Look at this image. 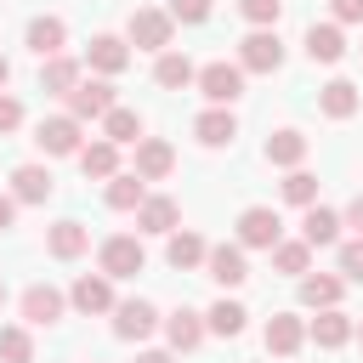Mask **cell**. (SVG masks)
<instances>
[{
    "instance_id": "cell-1",
    "label": "cell",
    "mask_w": 363,
    "mask_h": 363,
    "mask_svg": "<svg viewBox=\"0 0 363 363\" xmlns=\"http://www.w3.org/2000/svg\"><path fill=\"white\" fill-rule=\"evenodd\" d=\"M238 68H250V74H278V68H284V40H278L272 28H255V34L238 45Z\"/></svg>"
},
{
    "instance_id": "cell-2",
    "label": "cell",
    "mask_w": 363,
    "mask_h": 363,
    "mask_svg": "<svg viewBox=\"0 0 363 363\" xmlns=\"http://www.w3.org/2000/svg\"><path fill=\"white\" fill-rule=\"evenodd\" d=\"M199 91H204V102L227 108L233 96H244V68L238 62H204L199 68Z\"/></svg>"
},
{
    "instance_id": "cell-3",
    "label": "cell",
    "mask_w": 363,
    "mask_h": 363,
    "mask_svg": "<svg viewBox=\"0 0 363 363\" xmlns=\"http://www.w3.org/2000/svg\"><path fill=\"white\" fill-rule=\"evenodd\" d=\"M147 267V255H142V238H130V233H113V238H102V272L108 278H136Z\"/></svg>"
},
{
    "instance_id": "cell-4",
    "label": "cell",
    "mask_w": 363,
    "mask_h": 363,
    "mask_svg": "<svg viewBox=\"0 0 363 363\" xmlns=\"http://www.w3.org/2000/svg\"><path fill=\"white\" fill-rule=\"evenodd\" d=\"M278 233H284V221H278V210H267V204H250V210L238 216V244H244V250H272Z\"/></svg>"
},
{
    "instance_id": "cell-5",
    "label": "cell",
    "mask_w": 363,
    "mask_h": 363,
    "mask_svg": "<svg viewBox=\"0 0 363 363\" xmlns=\"http://www.w3.org/2000/svg\"><path fill=\"white\" fill-rule=\"evenodd\" d=\"M108 108H119L108 79H79V85L68 91V113H74V119H102Z\"/></svg>"
},
{
    "instance_id": "cell-6",
    "label": "cell",
    "mask_w": 363,
    "mask_h": 363,
    "mask_svg": "<svg viewBox=\"0 0 363 363\" xmlns=\"http://www.w3.org/2000/svg\"><path fill=\"white\" fill-rule=\"evenodd\" d=\"M170 11H153V6H142V11H130V40L142 45V51H164L170 45Z\"/></svg>"
},
{
    "instance_id": "cell-7",
    "label": "cell",
    "mask_w": 363,
    "mask_h": 363,
    "mask_svg": "<svg viewBox=\"0 0 363 363\" xmlns=\"http://www.w3.org/2000/svg\"><path fill=\"white\" fill-rule=\"evenodd\" d=\"M34 142H40V153H79V119H74V113L40 119V125H34Z\"/></svg>"
},
{
    "instance_id": "cell-8",
    "label": "cell",
    "mask_w": 363,
    "mask_h": 363,
    "mask_svg": "<svg viewBox=\"0 0 363 363\" xmlns=\"http://www.w3.org/2000/svg\"><path fill=\"white\" fill-rule=\"evenodd\" d=\"M204 267H210V278H216L221 289H238V284L250 278V267H244V250H238V244H216V250L204 255Z\"/></svg>"
},
{
    "instance_id": "cell-9",
    "label": "cell",
    "mask_w": 363,
    "mask_h": 363,
    "mask_svg": "<svg viewBox=\"0 0 363 363\" xmlns=\"http://www.w3.org/2000/svg\"><path fill=\"white\" fill-rule=\"evenodd\" d=\"M153 329H159V312H153L147 301H125V306L113 312V335H119V340H147Z\"/></svg>"
},
{
    "instance_id": "cell-10",
    "label": "cell",
    "mask_w": 363,
    "mask_h": 363,
    "mask_svg": "<svg viewBox=\"0 0 363 363\" xmlns=\"http://www.w3.org/2000/svg\"><path fill=\"white\" fill-rule=\"evenodd\" d=\"M170 164H176V147H170V142H159V136H142V142H136V176H142V182L170 176Z\"/></svg>"
},
{
    "instance_id": "cell-11",
    "label": "cell",
    "mask_w": 363,
    "mask_h": 363,
    "mask_svg": "<svg viewBox=\"0 0 363 363\" xmlns=\"http://www.w3.org/2000/svg\"><path fill=\"white\" fill-rule=\"evenodd\" d=\"M301 340H306V323H301L295 312H272V318H267V352L289 357V352H301Z\"/></svg>"
},
{
    "instance_id": "cell-12",
    "label": "cell",
    "mask_w": 363,
    "mask_h": 363,
    "mask_svg": "<svg viewBox=\"0 0 363 363\" xmlns=\"http://www.w3.org/2000/svg\"><path fill=\"white\" fill-rule=\"evenodd\" d=\"M62 40H68V23L62 17H34L28 23V51L45 62V57H62Z\"/></svg>"
},
{
    "instance_id": "cell-13",
    "label": "cell",
    "mask_w": 363,
    "mask_h": 363,
    "mask_svg": "<svg viewBox=\"0 0 363 363\" xmlns=\"http://www.w3.org/2000/svg\"><path fill=\"white\" fill-rule=\"evenodd\" d=\"M85 62H91L96 74H119V68L130 62V45H125L119 34H96V40L85 45Z\"/></svg>"
},
{
    "instance_id": "cell-14",
    "label": "cell",
    "mask_w": 363,
    "mask_h": 363,
    "mask_svg": "<svg viewBox=\"0 0 363 363\" xmlns=\"http://www.w3.org/2000/svg\"><path fill=\"white\" fill-rule=\"evenodd\" d=\"M74 306H79L85 318H91V312H108V306H113V278H108V272H96V278H91V272L74 278Z\"/></svg>"
},
{
    "instance_id": "cell-15",
    "label": "cell",
    "mask_w": 363,
    "mask_h": 363,
    "mask_svg": "<svg viewBox=\"0 0 363 363\" xmlns=\"http://www.w3.org/2000/svg\"><path fill=\"white\" fill-rule=\"evenodd\" d=\"M306 57H312V62H340V57H346V34H340L335 23H312V28H306Z\"/></svg>"
},
{
    "instance_id": "cell-16",
    "label": "cell",
    "mask_w": 363,
    "mask_h": 363,
    "mask_svg": "<svg viewBox=\"0 0 363 363\" xmlns=\"http://www.w3.org/2000/svg\"><path fill=\"white\" fill-rule=\"evenodd\" d=\"M193 136H199L204 147H227V142L238 136V119H233L227 108H210V113H199V119H193Z\"/></svg>"
},
{
    "instance_id": "cell-17",
    "label": "cell",
    "mask_w": 363,
    "mask_h": 363,
    "mask_svg": "<svg viewBox=\"0 0 363 363\" xmlns=\"http://www.w3.org/2000/svg\"><path fill=\"white\" fill-rule=\"evenodd\" d=\"M11 193H17L23 204H45V199H51V170H45V164H17V170H11Z\"/></svg>"
},
{
    "instance_id": "cell-18",
    "label": "cell",
    "mask_w": 363,
    "mask_h": 363,
    "mask_svg": "<svg viewBox=\"0 0 363 363\" xmlns=\"http://www.w3.org/2000/svg\"><path fill=\"white\" fill-rule=\"evenodd\" d=\"M23 318H28V323H40V329H45V323H57V318H62V289L34 284V289L23 295Z\"/></svg>"
},
{
    "instance_id": "cell-19",
    "label": "cell",
    "mask_w": 363,
    "mask_h": 363,
    "mask_svg": "<svg viewBox=\"0 0 363 363\" xmlns=\"http://www.w3.org/2000/svg\"><path fill=\"white\" fill-rule=\"evenodd\" d=\"M306 335H312L318 346H329V352H335V346H346V340H352V318H346L340 306H323V312L312 318V329H306Z\"/></svg>"
},
{
    "instance_id": "cell-20",
    "label": "cell",
    "mask_w": 363,
    "mask_h": 363,
    "mask_svg": "<svg viewBox=\"0 0 363 363\" xmlns=\"http://www.w3.org/2000/svg\"><path fill=\"white\" fill-rule=\"evenodd\" d=\"M357 102H363V96H357V85H352V79H329V85L318 91V108H323L329 119H352V113H357Z\"/></svg>"
},
{
    "instance_id": "cell-21",
    "label": "cell",
    "mask_w": 363,
    "mask_h": 363,
    "mask_svg": "<svg viewBox=\"0 0 363 363\" xmlns=\"http://www.w3.org/2000/svg\"><path fill=\"white\" fill-rule=\"evenodd\" d=\"M301 238H306L312 250H323V244H335V238H340V216H335V210H323V204H306V221H301Z\"/></svg>"
},
{
    "instance_id": "cell-22",
    "label": "cell",
    "mask_w": 363,
    "mask_h": 363,
    "mask_svg": "<svg viewBox=\"0 0 363 363\" xmlns=\"http://www.w3.org/2000/svg\"><path fill=\"white\" fill-rule=\"evenodd\" d=\"M85 244H91V233H85L79 221H57V227L45 233V250H51L57 261H74V255H85Z\"/></svg>"
},
{
    "instance_id": "cell-23",
    "label": "cell",
    "mask_w": 363,
    "mask_h": 363,
    "mask_svg": "<svg viewBox=\"0 0 363 363\" xmlns=\"http://www.w3.org/2000/svg\"><path fill=\"white\" fill-rule=\"evenodd\" d=\"M301 159H306V136H301V130H272V136H267V164L295 170Z\"/></svg>"
},
{
    "instance_id": "cell-24",
    "label": "cell",
    "mask_w": 363,
    "mask_h": 363,
    "mask_svg": "<svg viewBox=\"0 0 363 363\" xmlns=\"http://www.w3.org/2000/svg\"><path fill=\"white\" fill-rule=\"evenodd\" d=\"M176 216H182L176 199H142L136 204V227L142 233H176Z\"/></svg>"
},
{
    "instance_id": "cell-25",
    "label": "cell",
    "mask_w": 363,
    "mask_h": 363,
    "mask_svg": "<svg viewBox=\"0 0 363 363\" xmlns=\"http://www.w3.org/2000/svg\"><path fill=\"white\" fill-rule=\"evenodd\" d=\"M164 335H170V346H176V352H193V346L204 340V323H199V312L176 306V312L164 318Z\"/></svg>"
},
{
    "instance_id": "cell-26",
    "label": "cell",
    "mask_w": 363,
    "mask_h": 363,
    "mask_svg": "<svg viewBox=\"0 0 363 363\" xmlns=\"http://www.w3.org/2000/svg\"><path fill=\"white\" fill-rule=\"evenodd\" d=\"M153 79H159L164 91H182V85H193L199 74H193V62H187L182 51H159V62H153Z\"/></svg>"
},
{
    "instance_id": "cell-27",
    "label": "cell",
    "mask_w": 363,
    "mask_h": 363,
    "mask_svg": "<svg viewBox=\"0 0 363 363\" xmlns=\"http://www.w3.org/2000/svg\"><path fill=\"white\" fill-rule=\"evenodd\" d=\"M102 136L119 142V147H125V142H142V113H136V108H108V113H102Z\"/></svg>"
},
{
    "instance_id": "cell-28",
    "label": "cell",
    "mask_w": 363,
    "mask_h": 363,
    "mask_svg": "<svg viewBox=\"0 0 363 363\" xmlns=\"http://www.w3.org/2000/svg\"><path fill=\"white\" fill-rule=\"evenodd\" d=\"M79 170L85 176H119V142H91V147H79Z\"/></svg>"
},
{
    "instance_id": "cell-29",
    "label": "cell",
    "mask_w": 363,
    "mask_h": 363,
    "mask_svg": "<svg viewBox=\"0 0 363 363\" xmlns=\"http://www.w3.org/2000/svg\"><path fill=\"white\" fill-rule=\"evenodd\" d=\"M74 85H79V62H68V57H45V68H40V91L68 96Z\"/></svg>"
},
{
    "instance_id": "cell-30",
    "label": "cell",
    "mask_w": 363,
    "mask_h": 363,
    "mask_svg": "<svg viewBox=\"0 0 363 363\" xmlns=\"http://www.w3.org/2000/svg\"><path fill=\"white\" fill-rule=\"evenodd\" d=\"M210 250H204V238L199 233H170V250H164V261L176 267V272H187V267H199Z\"/></svg>"
},
{
    "instance_id": "cell-31",
    "label": "cell",
    "mask_w": 363,
    "mask_h": 363,
    "mask_svg": "<svg viewBox=\"0 0 363 363\" xmlns=\"http://www.w3.org/2000/svg\"><path fill=\"white\" fill-rule=\"evenodd\" d=\"M306 261H312V244H306V238H289V244L278 238V244H272V267H278V272H306Z\"/></svg>"
},
{
    "instance_id": "cell-32",
    "label": "cell",
    "mask_w": 363,
    "mask_h": 363,
    "mask_svg": "<svg viewBox=\"0 0 363 363\" xmlns=\"http://www.w3.org/2000/svg\"><path fill=\"white\" fill-rule=\"evenodd\" d=\"M204 318H210V329H216V335H227V340H233V335H244V318H250V312H244L238 301H216Z\"/></svg>"
},
{
    "instance_id": "cell-33",
    "label": "cell",
    "mask_w": 363,
    "mask_h": 363,
    "mask_svg": "<svg viewBox=\"0 0 363 363\" xmlns=\"http://www.w3.org/2000/svg\"><path fill=\"white\" fill-rule=\"evenodd\" d=\"M301 301L318 306V312L335 306V301H340V278H323V272H318V278H301Z\"/></svg>"
},
{
    "instance_id": "cell-34",
    "label": "cell",
    "mask_w": 363,
    "mask_h": 363,
    "mask_svg": "<svg viewBox=\"0 0 363 363\" xmlns=\"http://www.w3.org/2000/svg\"><path fill=\"white\" fill-rule=\"evenodd\" d=\"M142 199H147V193H142V176H113V182H108V204H113V210H136Z\"/></svg>"
},
{
    "instance_id": "cell-35",
    "label": "cell",
    "mask_w": 363,
    "mask_h": 363,
    "mask_svg": "<svg viewBox=\"0 0 363 363\" xmlns=\"http://www.w3.org/2000/svg\"><path fill=\"white\" fill-rule=\"evenodd\" d=\"M284 199L289 204H318V176L312 170H289L284 176Z\"/></svg>"
},
{
    "instance_id": "cell-36",
    "label": "cell",
    "mask_w": 363,
    "mask_h": 363,
    "mask_svg": "<svg viewBox=\"0 0 363 363\" xmlns=\"http://www.w3.org/2000/svg\"><path fill=\"white\" fill-rule=\"evenodd\" d=\"M0 357H6V363H34L28 329H0Z\"/></svg>"
},
{
    "instance_id": "cell-37",
    "label": "cell",
    "mask_w": 363,
    "mask_h": 363,
    "mask_svg": "<svg viewBox=\"0 0 363 363\" xmlns=\"http://www.w3.org/2000/svg\"><path fill=\"white\" fill-rule=\"evenodd\" d=\"M238 11H244L255 28H272V23H278V11H284V0H238Z\"/></svg>"
},
{
    "instance_id": "cell-38",
    "label": "cell",
    "mask_w": 363,
    "mask_h": 363,
    "mask_svg": "<svg viewBox=\"0 0 363 363\" xmlns=\"http://www.w3.org/2000/svg\"><path fill=\"white\" fill-rule=\"evenodd\" d=\"M170 17L176 23H204L210 17V0H170Z\"/></svg>"
},
{
    "instance_id": "cell-39",
    "label": "cell",
    "mask_w": 363,
    "mask_h": 363,
    "mask_svg": "<svg viewBox=\"0 0 363 363\" xmlns=\"http://www.w3.org/2000/svg\"><path fill=\"white\" fill-rule=\"evenodd\" d=\"M340 272L363 284V238H352V244H340Z\"/></svg>"
},
{
    "instance_id": "cell-40",
    "label": "cell",
    "mask_w": 363,
    "mask_h": 363,
    "mask_svg": "<svg viewBox=\"0 0 363 363\" xmlns=\"http://www.w3.org/2000/svg\"><path fill=\"white\" fill-rule=\"evenodd\" d=\"M17 125H23V102L0 91V136H6V130H17Z\"/></svg>"
},
{
    "instance_id": "cell-41",
    "label": "cell",
    "mask_w": 363,
    "mask_h": 363,
    "mask_svg": "<svg viewBox=\"0 0 363 363\" xmlns=\"http://www.w3.org/2000/svg\"><path fill=\"white\" fill-rule=\"evenodd\" d=\"M335 23H363V0H335Z\"/></svg>"
},
{
    "instance_id": "cell-42",
    "label": "cell",
    "mask_w": 363,
    "mask_h": 363,
    "mask_svg": "<svg viewBox=\"0 0 363 363\" xmlns=\"http://www.w3.org/2000/svg\"><path fill=\"white\" fill-rule=\"evenodd\" d=\"M346 227H357V238H363V193L346 204Z\"/></svg>"
},
{
    "instance_id": "cell-43",
    "label": "cell",
    "mask_w": 363,
    "mask_h": 363,
    "mask_svg": "<svg viewBox=\"0 0 363 363\" xmlns=\"http://www.w3.org/2000/svg\"><path fill=\"white\" fill-rule=\"evenodd\" d=\"M11 216H17V199H6V193H0V233L11 227Z\"/></svg>"
},
{
    "instance_id": "cell-44",
    "label": "cell",
    "mask_w": 363,
    "mask_h": 363,
    "mask_svg": "<svg viewBox=\"0 0 363 363\" xmlns=\"http://www.w3.org/2000/svg\"><path fill=\"white\" fill-rule=\"evenodd\" d=\"M136 363H170V352H142Z\"/></svg>"
},
{
    "instance_id": "cell-45",
    "label": "cell",
    "mask_w": 363,
    "mask_h": 363,
    "mask_svg": "<svg viewBox=\"0 0 363 363\" xmlns=\"http://www.w3.org/2000/svg\"><path fill=\"white\" fill-rule=\"evenodd\" d=\"M6 79H11V62H6V57H0V85H6Z\"/></svg>"
},
{
    "instance_id": "cell-46",
    "label": "cell",
    "mask_w": 363,
    "mask_h": 363,
    "mask_svg": "<svg viewBox=\"0 0 363 363\" xmlns=\"http://www.w3.org/2000/svg\"><path fill=\"white\" fill-rule=\"evenodd\" d=\"M0 306H6V284H0Z\"/></svg>"
},
{
    "instance_id": "cell-47",
    "label": "cell",
    "mask_w": 363,
    "mask_h": 363,
    "mask_svg": "<svg viewBox=\"0 0 363 363\" xmlns=\"http://www.w3.org/2000/svg\"><path fill=\"white\" fill-rule=\"evenodd\" d=\"M357 340H363V329H357Z\"/></svg>"
}]
</instances>
